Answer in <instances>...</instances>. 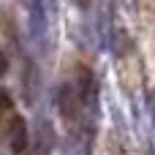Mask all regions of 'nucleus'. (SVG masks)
Here are the masks:
<instances>
[{"mask_svg":"<svg viewBox=\"0 0 155 155\" xmlns=\"http://www.w3.org/2000/svg\"><path fill=\"white\" fill-rule=\"evenodd\" d=\"M54 101H57L60 117H63V120H68L71 125L82 117L84 106H90V104L84 101V95H82V90H79V84H76V82H63V84L57 87V93H54Z\"/></svg>","mask_w":155,"mask_h":155,"instance_id":"obj_1","label":"nucleus"},{"mask_svg":"<svg viewBox=\"0 0 155 155\" xmlns=\"http://www.w3.org/2000/svg\"><path fill=\"white\" fill-rule=\"evenodd\" d=\"M3 134H5V142H8L14 155H27V150H30V128H27L22 114H11L5 120V125H3Z\"/></svg>","mask_w":155,"mask_h":155,"instance_id":"obj_2","label":"nucleus"},{"mask_svg":"<svg viewBox=\"0 0 155 155\" xmlns=\"http://www.w3.org/2000/svg\"><path fill=\"white\" fill-rule=\"evenodd\" d=\"M35 155H49L54 147V131L49 125V120H41L38 123V134H35Z\"/></svg>","mask_w":155,"mask_h":155,"instance_id":"obj_3","label":"nucleus"},{"mask_svg":"<svg viewBox=\"0 0 155 155\" xmlns=\"http://www.w3.org/2000/svg\"><path fill=\"white\" fill-rule=\"evenodd\" d=\"M14 106V101H11V93H8V87H3V112H8Z\"/></svg>","mask_w":155,"mask_h":155,"instance_id":"obj_4","label":"nucleus"},{"mask_svg":"<svg viewBox=\"0 0 155 155\" xmlns=\"http://www.w3.org/2000/svg\"><path fill=\"white\" fill-rule=\"evenodd\" d=\"M74 3H76L79 8H87V5H90V0H74Z\"/></svg>","mask_w":155,"mask_h":155,"instance_id":"obj_5","label":"nucleus"}]
</instances>
